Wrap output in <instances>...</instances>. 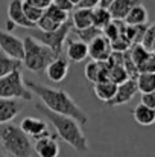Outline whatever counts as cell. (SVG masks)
<instances>
[{
	"mask_svg": "<svg viewBox=\"0 0 155 157\" xmlns=\"http://www.w3.org/2000/svg\"><path fill=\"white\" fill-rule=\"evenodd\" d=\"M137 3H142V0H114L108 6V9L111 12L113 20H125L126 15H128V12Z\"/></svg>",
	"mask_w": 155,
	"mask_h": 157,
	"instance_id": "obj_19",
	"label": "cell"
},
{
	"mask_svg": "<svg viewBox=\"0 0 155 157\" xmlns=\"http://www.w3.org/2000/svg\"><path fill=\"white\" fill-rule=\"evenodd\" d=\"M35 108L41 111L47 121L50 122L56 131V136L64 140L67 145L75 148L78 153H88V140L82 131V125L72 116H65L61 113H55L49 110L44 104H35Z\"/></svg>",
	"mask_w": 155,
	"mask_h": 157,
	"instance_id": "obj_2",
	"label": "cell"
},
{
	"mask_svg": "<svg viewBox=\"0 0 155 157\" xmlns=\"http://www.w3.org/2000/svg\"><path fill=\"white\" fill-rule=\"evenodd\" d=\"M111 21H113V17H111V12H109L108 8H103V6L93 8V25L96 28L103 29Z\"/></svg>",
	"mask_w": 155,
	"mask_h": 157,
	"instance_id": "obj_26",
	"label": "cell"
},
{
	"mask_svg": "<svg viewBox=\"0 0 155 157\" xmlns=\"http://www.w3.org/2000/svg\"><path fill=\"white\" fill-rule=\"evenodd\" d=\"M73 28L84 29L93 25V9L90 8H76L70 17Z\"/></svg>",
	"mask_w": 155,
	"mask_h": 157,
	"instance_id": "obj_20",
	"label": "cell"
},
{
	"mask_svg": "<svg viewBox=\"0 0 155 157\" xmlns=\"http://www.w3.org/2000/svg\"><path fill=\"white\" fill-rule=\"evenodd\" d=\"M21 104L17 99H8L0 98V125L12 122L15 116L21 111Z\"/></svg>",
	"mask_w": 155,
	"mask_h": 157,
	"instance_id": "obj_15",
	"label": "cell"
},
{
	"mask_svg": "<svg viewBox=\"0 0 155 157\" xmlns=\"http://www.w3.org/2000/svg\"><path fill=\"white\" fill-rule=\"evenodd\" d=\"M134 121L138 125L143 127H151L155 124V108H151L148 105H145L143 102H140L138 105L134 107V110L131 111Z\"/></svg>",
	"mask_w": 155,
	"mask_h": 157,
	"instance_id": "obj_18",
	"label": "cell"
},
{
	"mask_svg": "<svg viewBox=\"0 0 155 157\" xmlns=\"http://www.w3.org/2000/svg\"><path fill=\"white\" fill-rule=\"evenodd\" d=\"M99 3H101V0H81L76 8H90V9H93V8L99 6Z\"/></svg>",
	"mask_w": 155,
	"mask_h": 157,
	"instance_id": "obj_37",
	"label": "cell"
},
{
	"mask_svg": "<svg viewBox=\"0 0 155 157\" xmlns=\"http://www.w3.org/2000/svg\"><path fill=\"white\" fill-rule=\"evenodd\" d=\"M151 52L155 53V41H154V44H152V48H151Z\"/></svg>",
	"mask_w": 155,
	"mask_h": 157,
	"instance_id": "obj_40",
	"label": "cell"
},
{
	"mask_svg": "<svg viewBox=\"0 0 155 157\" xmlns=\"http://www.w3.org/2000/svg\"><path fill=\"white\" fill-rule=\"evenodd\" d=\"M67 58L73 63H81L85 58H88V43L82 40H68L65 48Z\"/></svg>",
	"mask_w": 155,
	"mask_h": 157,
	"instance_id": "obj_16",
	"label": "cell"
},
{
	"mask_svg": "<svg viewBox=\"0 0 155 157\" xmlns=\"http://www.w3.org/2000/svg\"><path fill=\"white\" fill-rule=\"evenodd\" d=\"M114 0H101V3H99V6H103V8H108L111 3H113Z\"/></svg>",
	"mask_w": 155,
	"mask_h": 157,
	"instance_id": "obj_38",
	"label": "cell"
},
{
	"mask_svg": "<svg viewBox=\"0 0 155 157\" xmlns=\"http://www.w3.org/2000/svg\"><path fill=\"white\" fill-rule=\"evenodd\" d=\"M138 72H155V53H149L146 61L138 67Z\"/></svg>",
	"mask_w": 155,
	"mask_h": 157,
	"instance_id": "obj_33",
	"label": "cell"
},
{
	"mask_svg": "<svg viewBox=\"0 0 155 157\" xmlns=\"http://www.w3.org/2000/svg\"><path fill=\"white\" fill-rule=\"evenodd\" d=\"M142 102L151 108H155V90L148 92V93H142Z\"/></svg>",
	"mask_w": 155,
	"mask_h": 157,
	"instance_id": "obj_34",
	"label": "cell"
},
{
	"mask_svg": "<svg viewBox=\"0 0 155 157\" xmlns=\"http://www.w3.org/2000/svg\"><path fill=\"white\" fill-rule=\"evenodd\" d=\"M79 2H81V0H72V3H73L75 6H78V5H79Z\"/></svg>",
	"mask_w": 155,
	"mask_h": 157,
	"instance_id": "obj_39",
	"label": "cell"
},
{
	"mask_svg": "<svg viewBox=\"0 0 155 157\" xmlns=\"http://www.w3.org/2000/svg\"><path fill=\"white\" fill-rule=\"evenodd\" d=\"M116 90H117V84L113 82L111 79H103V81H98V82L93 84L94 96L98 99H101L102 102H105V104H108L114 98Z\"/></svg>",
	"mask_w": 155,
	"mask_h": 157,
	"instance_id": "obj_17",
	"label": "cell"
},
{
	"mask_svg": "<svg viewBox=\"0 0 155 157\" xmlns=\"http://www.w3.org/2000/svg\"><path fill=\"white\" fill-rule=\"evenodd\" d=\"M106 61H108V64H109V75H108V78H109L113 82L122 84L123 81H126V79L129 78V75H128V72H126L123 63H114V61H111L109 58H108Z\"/></svg>",
	"mask_w": 155,
	"mask_h": 157,
	"instance_id": "obj_25",
	"label": "cell"
},
{
	"mask_svg": "<svg viewBox=\"0 0 155 157\" xmlns=\"http://www.w3.org/2000/svg\"><path fill=\"white\" fill-rule=\"evenodd\" d=\"M154 41H155V23H152V25H148V28L145 31V35H143V40H142V44L148 51H151Z\"/></svg>",
	"mask_w": 155,
	"mask_h": 157,
	"instance_id": "obj_32",
	"label": "cell"
},
{
	"mask_svg": "<svg viewBox=\"0 0 155 157\" xmlns=\"http://www.w3.org/2000/svg\"><path fill=\"white\" fill-rule=\"evenodd\" d=\"M23 41H24V56L21 59L23 66L34 73L44 72L46 67L49 66V63L53 58L58 56L49 46L43 44L37 38H34L32 35L24 37Z\"/></svg>",
	"mask_w": 155,
	"mask_h": 157,
	"instance_id": "obj_4",
	"label": "cell"
},
{
	"mask_svg": "<svg viewBox=\"0 0 155 157\" xmlns=\"http://www.w3.org/2000/svg\"><path fill=\"white\" fill-rule=\"evenodd\" d=\"M26 86L32 90L34 95H37L43 101V104L49 110L75 117L82 127L87 125V122H88L87 113L75 102V99L65 90L49 87V86H44V84L37 82V81H26Z\"/></svg>",
	"mask_w": 155,
	"mask_h": 157,
	"instance_id": "obj_1",
	"label": "cell"
},
{
	"mask_svg": "<svg viewBox=\"0 0 155 157\" xmlns=\"http://www.w3.org/2000/svg\"><path fill=\"white\" fill-rule=\"evenodd\" d=\"M149 53H151V51H148L142 43H135V44H132L131 49H129V55H131L132 61L135 63L137 69L146 61V58L149 56Z\"/></svg>",
	"mask_w": 155,
	"mask_h": 157,
	"instance_id": "obj_27",
	"label": "cell"
},
{
	"mask_svg": "<svg viewBox=\"0 0 155 157\" xmlns=\"http://www.w3.org/2000/svg\"><path fill=\"white\" fill-rule=\"evenodd\" d=\"M137 89L140 93H148L155 90V72H140L135 78Z\"/></svg>",
	"mask_w": 155,
	"mask_h": 157,
	"instance_id": "obj_24",
	"label": "cell"
},
{
	"mask_svg": "<svg viewBox=\"0 0 155 157\" xmlns=\"http://www.w3.org/2000/svg\"><path fill=\"white\" fill-rule=\"evenodd\" d=\"M72 28H73L72 20H67L65 23H62L55 31H41V29H38L35 26V28L29 29L31 31L29 35H32L34 38H37L38 41H41L43 44L49 46L56 55H61L62 49H64V44H65V41L68 38V34L72 31Z\"/></svg>",
	"mask_w": 155,
	"mask_h": 157,
	"instance_id": "obj_6",
	"label": "cell"
},
{
	"mask_svg": "<svg viewBox=\"0 0 155 157\" xmlns=\"http://www.w3.org/2000/svg\"><path fill=\"white\" fill-rule=\"evenodd\" d=\"M53 3H55L56 6H59L61 9L67 11V12H72L73 8H76V6L72 3V0H53Z\"/></svg>",
	"mask_w": 155,
	"mask_h": 157,
	"instance_id": "obj_35",
	"label": "cell"
},
{
	"mask_svg": "<svg viewBox=\"0 0 155 157\" xmlns=\"http://www.w3.org/2000/svg\"><path fill=\"white\" fill-rule=\"evenodd\" d=\"M85 78L94 84L98 81H103V79H109V64L108 61H96V59H90L85 66Z\"/></svg>",
	"mask_w": 155,
	"mask_h": 157,
	"instance_id": "obj_14",
	"label": "cell"
},
{
	"mask_svg": "<svg viewBox=\"0 0 155 157\" xmlns=\"http://www.w3.org/2000/svg\"><path fill=\"white\" fill-rule=\"evenodd\" d=\"M137 93H138V89H137L135 79L128 78V79L123 81L122 84H117V90H116L114 98L106 105H109V107H117V105L128 104L129 101L134 99V96H135Z\"/></svg>",
	"mask_w": 155,
	"mask_h": 157,
	"instance_id": "obj_8",
	"label": "cell"
},
{
	"mask_svg": "<svg viewBox=\"0 0 155 157\" xmlns=\"http://www.w3.org/2000/svg\"><path fill=\"white\" fill-rule=\"evenodd\" d=\"M113 53V48H111V41L103 35H98L94 40H91L88 43V56L91 59L96 61H106Z\"/></svg>",
	"mask_w": 155,
	"mask_h": 157,
	"instance_id": "obj_9",
	"label": "cell"
},
{
	"mask_svg": "<svg viewBox=\"0 0 155 157\" xmlns=\"http://www.w3.org/2000/svg\"><path fill=\"white\" fill-rule=\"evenodd\" d=\"M132 46V43L126 38L125 34H120L117 38H114L111 41V48H113V52H126L129 51Z\"/></svg>",
	"mask_w": 155,
	"mask_h": 157,
	"instance_id": "obj_30",
	"label": "cell"
},
{
	"mask_svg": "<svg viewBox=\"0 0 155 157\" xmlns=\"http://www.w3.org/2000/svg\"><path fill=\"white\" fill-rule=\"evenodd\" d=\"M44 14L46 15H49L50 18H53L55 21H58V23H65L67 20H70V12H67V11H64V9H61L59 6H56L53 2H52L50 5L44 9Z\"/></svg>",
	"mask_w": 155,
	"mask_h": 157,
	"instance_id": "obj_28",
	"label": "cell"
},
{
	"mask_svg": "<svg viewBox=\"0 0 155 157\" xmlns=\"http://www.w3.org/2000/svg\"><path fill=\"white\" fill-rule=\"evenodd\" d=\"M23 2H26V3H29V5H32V6H37V8H41V9H46L53 0H23Z\"/></svg>",
	"mask_w": 155,
	"mask_h": 157,
	"instance_id": "obj_36",
	"label": "cell"
},
{
	"mask_svg": "<svg viewBox=\"0 0 155 157\" xmlns=\"http://www.w3.org/2000/svg\"><path fill=\"white\" fill-rule=\"evenodd\" d=\"M46 75L47 78L53 82H61L65 79L67 73H68V58H64L61 55H58L56 58H53L49 66L46 67Z\"/></svg>",
	"mask_w": 155,
	"mask_h": 157,
	"instance_id": "obj_13",
	"label": "cell"
},
{
	"mask_svg": "<svg viewBox=\"0 0 155 157\" xmlns=\"http://www.w3.org/2000/svg\"><path fill=\"white\" fill-rule=\"evenodd\" d=\"M0 144L12 157H32L35 153L32 139L21 130L20 125L11 122L0 125Z\"/></svg>",
	"mask_w": 155,
	"mask_h": 157,
	"instance_id": "obj_3",
	"label": "cell"
},
{
	"mask_svg": "<svg viewBox=\"0 0 155 157\" xmlns=\"http://www.w3.org/2000/svg\"><path fill=\"white\" fill-rule=\"evenodd\" d=\"M0 157H6V156H5V154H3V153H0Z\"/></svg>",
	"mask_w": 155,
	"mask_h": 157,
	"instance_id": "obj_41",
	"label": "cell"
},
{
	"mask_svg": "<svg viewBox=\"0 0 155 157\" xmlns=\"http://www.w3.org/2000/svg\"><path fill=\"white\" fill-rule=\"evenodd\" d=\"M8 20H11L15 26L24 28V29H32L35 25L26 17L23 11V0H9L8 3Z\"/></svg>",
	"mask_w": 155,
	"mask_h": 157,
	"instance_id": "obj_11",
	"label": "cell"
},
{
	"mask_svg": "<svg viewBox=\"0 0 155 157\" xmlns=\"http://www.w3.org/2000/svg\"><path fill=\"white\" fill-rule=\"evenodd\" d=\"M61 26V23H58V21H55L53 18H50L49 15H46V14H43V17L38 20V23H37V28L38 29H41V31H55V29H58Z\"/></svg>",
	"mask_w": 155,
	"mask_h": 157,
	"instance_id": "obj_31",
	"label": "cell"
},
{
	"mask_svg": "<svg viewBox=\"0 0 155 157\" xmlns=\"http://www.w3.org/2000/svg\"><path fill=\"white\" fill-rule=\"evenodd\" d=\"M102 34V29L96 28L94 25L88 26V28H84V29H78V28H72L68 37H76L78 40H82L85 43H90L91 40H94L98 35Z\"/></svg>",
	"mask_w": 155,
	"mask_h": 157,
	"instance_id": "obj_23",
	"label": "cell"
},
{
	"mask_svg": "<svg viewBox=\"0 0 155 157\" xmlns=\"http://www.w3.org/2000/svg\"><path fill=\"white\" fill-rule=\"evenodd\" d=\"M0 51L8 53L12 58L23 59V56H24V41H23V38H18L17 35L0 29Z\"/></svg>",
	"mask_w": 155,
	"mask_h": 157,
	"instance_id": "obj_7",
	"label": "cell"
},
{
	"mask_svg": "<svg viewBox=\"0 0 155 157\" xmlns=\"http://www.w3.org/2000/svg\"><path fill=\"white\" fill-rule=\"evenodd\" d=\"M21 66H23V61L21 59L12 58L8 53L0 51V78L2 76H6L8 73H11V72H14L17 69H21Z\"/></svg>",
	"mask_w": 155,
	"mask_h": 157,
	"instance_id": "obj_22",
	"label": "cell"
},
{
	"mask_svg": "<svg viewBox=\"0 0 155 157\" xmlns=\"http://www.w3.org/2000/svg\"><path fill=\"white\" fill-rule=\"evenodd\" d=\"M0 98L8 99H21V101H32L34 93L26 86V81L23 79L21 69H17L6 76L0 78Z\"/></svg>",
	"mask_w": 155,
	"mask_h": 157,
	"instance_id": "obj_5",
	"label": "cell"
},
{
	"mask_svg": "<svg viewBox=\"0 0 155 157\" xmlns=\"http://www.w3.org/2000/svg\"><path fill=\"white\" fill-rule=\"evenodd\" d=\"M149 21V14H148V9L143 6V3H137L126 15L125 18V23L126 25H148Z\"/></svg>",
	"mask_w": 155,
	"mask_h": 157,
	"instance_id": "obj_21",
	"label": "cell"
},
{
	"mask_svg": "<svg viewBox=\"0 0 155 157\" xmlns=\"http://www.w3.org/2000/svg\"><path fill=\"white\" fill-rule=\"evenodd\" d=\"M20 127L32 140H37V139L44 137V136L49 134V125L43 119H40V117L28 116V117H24L20 122Z\"/></svg>",
	"mask_w": 155,
	"mask_h": 157,
	"instance_id": "obj_10",
	"label": "cell"
},
{
	"mask_svg": "<svg viewBox=\"0 0 155 157\" xmlns=\"http://www.w3.org/2000/svg\"><path fill=\"white\" fill-rule=\"evenodd\" d=\"M23 11H24V14H26V17L37 26V23H38V20L43 17V14H44V9H41V8H37V6H32V5H29V3H26V2H23Z\"/></svg>",
	"mask_w": 155,
	"mask_h": 157,
	"instance_id": "obj_29",
	"label": "cell"
},
{
	"mask_svg": "<svg viewBox=\"0 0 155 157\" xmlns=\"http://www.w3.org/2000/svg\"><path fill=\"white\" fill-rule=\"evenodd\" d=\"M58 136H44L35 140L34 144V151L38 157H58L59 156V144H58Z\"/></svg>",
	"mask_w": 155,
	"mask_h": 157,
	"instance_id": "obj_12",
	"label": "cell"
}]
</instances>
